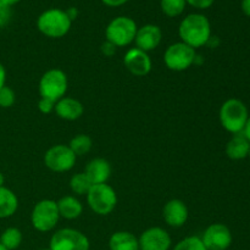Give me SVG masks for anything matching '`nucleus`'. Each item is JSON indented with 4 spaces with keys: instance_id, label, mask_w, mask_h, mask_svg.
<instances>
[{
    "instance_id": "f257e3e1",
    "label": "nucleus",
    "mask_w": 250,
    "mask_h": 250,
    "mask_svg": "<svg viewBox=\"0 0 250 250\" xmlns=\"http://www.w3.org/2000/svg\"><path fill=\"white\" fill-rule=\"evenodd\" d=\"M178 34L182 42L193 49L207 45L211 38V24L207 16L190 14L186 16L178 27Z\"/></svg>"
},
{
    "instance_id": "f03ea898",
    "label": "nucleus",
    "mask_w": 250,
    "mask_h": 250,
    "mask_svg": "<svg viewBox=\"0 0 250 250\" xmlns=\"http://www.w3.org/2000/svg\"><path fill=\"white\" fill-rule=\"evenodd\" d=\"M220 122L227 132L242 133L249 119L248 107L242 100L232 98L226 100L220 109Z\"/></svg>"
},
{
    "instance_id": "7ed1b4c3",
    "label": "nucleus",
    "mask_w": 250,
    "mask_h": 250,
    "mask_svg": "<svg viewBox=\"0 0 250 250\" xmlns=\"http://www.w3.org/2000/svg\"><path fill=\"white\" fill-rule=\"evenodd\" d=\"M72 21L68 19L66 11L61 9H49L42 12L37 20V27L45 37L62 38L68 33Z\"/></svg>"
},
{
    "instance_id": "20e7f679",
    "label": "nucleus",
    "mask_w": 250,
    "mask_h": 250,
    "mask_svg": "<svg viewBox=\"0 0 250 250\" xmlns=\"http://www.w3.org/2000/svg\"><path fill=\"white\" fill-rule=\"evenodd\" d=\"M87 202L93 212L102 216L111 214L117 204V194L111 186L93 185L87 194Z\"/></svg>"
},
{
    "instance_id": "39448f33",
    "label": "nucleus",
    "mask_w": 250,
    "mask_h": 250,
    "mask_svg": "<svg viewBox=\"0 0 250 250\" xmlns=\"http://www.w3.org/2000/svg\"><path fill=\"white\" fill-rule=\"evenodd\" d=\"M138 28L131 17L119 16L115 17L105 29L106 41L114 44L116 48L127 46L134 42Z\"/></svg>"
},
{
    "instance_id": "423d86ee",
    "label": "nucleus",
    "mask_w": 250,
    "mask_h": 250,
    "mask_svg": "<svg viewBox=\"0 0 250 250\" xmlns=\"http://www.w3.org/2000/svg\"><path fill=\"white\" fill-rule=\"evenodd\" d=\"M67 87L68 81L66 73L59 68H51L46 71L39 81V94L42 98L56 103L65 97Z\"/></svg>"
},
{
    "instance_id": "0eeeda50",
    "label": "nucleus",
    "mask_w": 250,
    "mask_h": 250,
    "mask_svg": "<svg viewBox=\"0 0 250 250\" xmlns=\"http://www.w3.org/2000/svg\"><path fill=\"white\" fill-rule=\"evenodd\" d=\"M60 214L55 200L44 199L37 203L32 210V226L39 232H49L58 225Z\"/></svg>"
},
{
    "instance_id": "6e6552de",
    "label": "nucleus",
    "mask_w": 250,
    "mask_h": 250,
    "mask_svg": "<svg viewBox=\"0 0 250 250\" xmlns=\"http://www.w3.org/2000/svg\"><path fill=\"white\" fill-rule=\"evenodd\" d=\"M197 53L195 49L192 46L187 45L183 42H178V43L171 44L167 49H166L165 54H164V61L167 68L172 71H186L194 65L197 61Z\"/></svg>"
},
{
    "instance_id": "1a4fd4ad",
    "label": "nucleus",
    "mask_w": 250,
    "mask_h": 250,
    "mask_svg": "<svg viewBox=\"0 0 250 250\" xmlns=\"http://www.w3.org/2000/svg\"><path fill=\"white\" fill-rule=\"evenodd\" d=\"M89 239L75 229H61L51 236L50 250H89Z\"/></svg>"
},
{
    "instance_id": "9d476101",
    "label": "nucleus",
    "mask_w": 250,
    "mask_h": 250,
    "mask_svg": "<svg viewBox=\"0 0 250 250\" xmlns=\"http://www.w3.org/2000/svg\"><path fill=\"white\" fill-rule=\"evenodd\" d=\"M76 158L70 146L65 144L53 146L46 150L44 155V164L49 170L54 172H66L75 166Z\"/></svg>"
},
{
    "instance_id": "9b49d317",
    "label": "nucleus",
    "mask_w": 250,
    "mask_h": 250,
    "mask_svg": "<svg viewBox=\"0 0 250 250\" xmlns=\"http://www.w3.org/2000/svg\"><path fill=\"white\" fill-rule=\"evenodd\" d=\"M208 250H227L232 244L231 229L224 224H212L200 237Z\"/></svg>"
},
{
    "instance_id": "f8f14e48",
    "label": "nucleus",
    "mask_w": 250,
    "mask_h": 250,
    "mask_svg": "<svg viewBox=\"0 0 250 250\" xmlns=\"http://www.w3.org/2000/svg\"><path fill=\"white\" fill-rule=\"evenodd\" d=\"M139 250H168L171 248V237L161 227H150L138 238Z\"/></svg>"
},
{
    "instance_id": "ddd939ff",
    "label": "nucleus",
    "mask_w": 250,
    "mask_h": 250,
    "mask_svg": "<svg viewBox=\"0 0 250 250\" xmlns=\"http://www.w3.org/2000/svg\"><path fill=\"white\" fill-rule=\"evenodd\" d=\"M125 67L137 77L146 76L151 71V59L148 53L138 48L129 49L124 58Z\"/></svg>"
},
{
    "instance_id": "4468645a",
    "label": "nucleus",
    "mask_w": 250,
    "mask_h": 250,
    "mask_svg": "<svg viewBox=\"0 0 250 250\" xmlns=\"http://www.w3.org/2000/svg\"><path fill=\"white\" fill-rule=\"evenodd\" d=\"M161 38H163V32L160 27L156 24H146L138 28L134 42L137 48L148 53L158 48Z\"/></svg>"
},
{
    "instance_id": "2eb2a0df",
    "label": "nucleus",
    "mask_w": 250,
    "mask_h": 250,
    "mask_svg": "<svg viewBox=\"0 0 250 250\" xmlns=\"http://www.w3.org/2000/svg\"><path fill=\"white\" fill-rule=\"evenodd\" d=\"M163 217L171 227H182L188 220V208L182 200L171 199L163 209Z\"/></svg>"
},
{
    "instance_id": "dca6fc26",
    "label": "nucleus",
    "mask_w": 250,
    "mask_h": 250,
    "mask_svg": "<svg viewBox=\"0 0 250 250\" xmlns=\"http://www.w3.org/2000/svg\"><path fill=\"white\" fill-rule=\"evenodd\" d=\"M84 173L92 185H103L106 183L111 176V165L107 160L103 158L93 159L85 166Z\"/></svg>"
},
{
    "instance_id": "f3484780",
    "label": "nucleus",
    "mask_w": 250,
    "mask_h": 250,
    "mask_svg": "<svg viewBox=\"0 0 250 250\" xmlns=\"http://www.w3.org/2000/svg\"><path fill=\"white\" fill-rule=\"evenodd\" d=\"M54 111L60 119L66 120V121H76L83 115L84 107L80 100L75 98L63 97L62 99L56 102Z\"/></svg>"
},
{
    "instance_id": "a211bd4d",
    "label": "nucleus",
    "mask_w": 250,
    "mask_h": 250,
    "mask_svg": "<svg viewBox=\"0 0 250 250\" xmlns=\"http://www.w3.org/2000/svg\"><path fill=\"white\" fill-rule=\"evenodd\" d=\"M250 149V142L242 133L233 134L226 146V155L232 160H243L248 156Z\"/></svg>"
},
{
    "instance_id": "6ab92c4d",
    "label": "nucleus",
    "mask_w": 250,
    "mask_h": 250,
    "mask_svg": "<svg viewBox=\"0 0 250 250\" xmlns=\"http://www.w3.org/2000/svg\"><path fill=\"white\" fill-rule=\"evenodd\" d=\"M110 250H139L138 238L128 231H119L109 239Z\"/></svg>"
},
{
    "instance_id": "aec40b11",
    "label": "nucleus",
    "mask_w": 250,
    "mask_h": 250,
    "mask_svg": "<svg viewBox=\"0 0 250 250\" xmlns=\"http://www.w3.org/2000/svg\"><path fill=\"white\" fill-rule=\"evenodd\" d=\"M59 209L60 217L66 220H75L81 216L83 211V207L80 200L72 195H66L61 198L59 202H56Z\"/></svg>"
},
{
    "instance_id": "412c9836",
    "label": "nucleus",
    "mask_w": 250,
    "mask_h": 250,
    "mask_svg": "<svg viewBox=\"0 0 250 250\" xmlns=\"http://www.w3.org/2000/svg\"><path fill=\"white\" fill-rule=\"evenodd\" d=\"M19 208V199L11 189L0 187V219H7L15 215Z\"/></svg>"
},
{
    "instance_id": "4be33fe9",
    "label": "nucleus",
    "mask_w": 250,
    "mask_h": 250,
    "mask_svg": "<svg viewBox=\"0 0 250 250\" xmlns=\"http://www.w3.org/2000/svg\"><path fill=\"white\" fill-rule=\"evenodd\" d=\"M0 243L7 250H15L22 243V233L16 227H9L0 236Z\"/></svg>"
},
{
    "instance_id": "5701e85b",
    "label": "nucleus",
    "mask_w": 250,
    "mask_h": 250,
    "mask_svg": "<svg viewBox=\"0 0 250 250\" xmlns=\"http://www.w3.org/2000/svg\"><path fill=\"white\" fill-rule=\"evenodd\" d=\"M92 146V138L87 136V134H77V136H75L71 139L70 144H68V146H70V149L73 151L76 156H81L89 153Z\"/></svg>"
},
{
    "instance_id": "b1692460",
    "label": "nucleus",
    "mask_w": 250,
    "mask_h": 250,
    "mask_svg": "<svg viewBox=\"0 0 250 250\" xmlns=\"http://www.w3.org/2000/svg\"><path fill=\"white\" fill-rule=\"evenodd\" d=\"M92 186V182H90L89 178L87 177L84 172L76 173L70 180L71 190L77 195H87Z\"/></svg>"
},
{
    "instance_id": "393cba45",
    "label": "nucleus",
    "mask_w": 250,
    "mask_h": 250,
    "mask_svg": "<svg viewBox=\"0 0 250 250\" xmlns=\"http://www.w3.org/2000/svg\"><path fill=\"white\" fill-rule=\"evenodd\" d=\"M161 10L168 17L180 16L186 9V0H161Z\"/></svg>"
},
{
    "instance_id": "a878e982",
    "label": "nucleus",
    "mask_w": 250,
    "mask_h": 250,
    "mask_svg": "<svg viewBox=\"0 0 250 250\" xmlns=\"http://www.w3.org/2000/svg\"><path fill=\"white\" fill-rule=\"evenodd\" d=\"M173 250H208L203 243L202 238L198 236H189L183 238L175 246Z\"/></svg>"
},
{
    "instance_id": "bb28decb",
    "label": "nucleus",
    "mask_w": 250,
    "mask_h": 250,
    "mask_svg": "<svg viewBox=\"0 0 250 250\" xmlns=\"http://www.w3.org/2000/svg\"><path fill=\"white\" fill-rule=\"evenodd\" d=\"M15 92L7 85H4L2 88H0V107L2 109H7V107H11L15 104Z\"/></svg>"
},
{
    "instance_id": "cd10ccee",
    "label": "nucleus",
    "mask_w": 250,
    "mask_h": 250,
    "mask_svg": "<svg viewBox=\"0 0 250 250\" xmlns=\"http://www.w3.org/2000/svg\"><path fill=\"white\" fill-rule=\"evenodd\" d=\"M11 15V6H9V5H6L0 0V27H4L5 24L9 23Z\"/></svg>"
},
{
    "instance_id": "c85d7f7f",
    "label": "nucleus",
    "mask_w": 250,
    "mask_h": 250,
    "mask_svg": "<svg viewBox=\"0 0 250 250\" xmlns=\"http://www.w3.org/2000/svg\"><path fill=\"white\" fill-rule=\"evenodd\" d=\"M55 102L50 99H46V98H41L38 103V109L42 114H50L51 111H54L55 109Z\"/></svg>"
},
{
    "instance_id": "c756f323",
    "label": "nucleus",
    "mask_w": 250,
    "mask_h": 250,
    "mask_svg": "<svg viewBox=\"0 0 250 250\" xmlns=\"http://www.w3.org/2000/svg\"><path fill=\"white\" fill-rule=\"evenodd\" d=\"M214 1L215 0H186L187 4L193 7H197V9H208L214 4Z\"/></svg>"
},
{
    "instance_id": "7c9ffc66",
    "label": "nucleus",
    "mask_w": 250,
    "mask_h": 250,
    "mask_svg": "<svg viewBox=\"0 0 250 250\" xmlns=\"http://www.w3.org/2000/svg\"><path fill=\"white\" fill-rule=\"evenodd\" d=\"M100 50H102V53L104 54L105 56H107V58H111V56L116 53V46H115L112 43H110V42L106 41L102 44V46H100Z\"/></svg>"
},
{
    "instance_id": "2f4dec72",
    "label": "nucleus",
    "mask_w": 250,
    "mask_h": 250,
    "mask_svg": "<svg viewBox=\"0 0 250 250\" xmlns=\"http://www.w3.org/2000/svg\"><path fill=\"white\" fill-rule=\"evenodd\" d=\"M105 5L107 6H111V7H117V6H121V5L126 4L128 0H102Z\"/></svg>"
},
{
    "instance_id": "473e14b6",
    "label": "nucleus",
    "mask_w": 250,
    "mask_h": 250,
    "mask_svg": "<svg viewBox=\"0 0 250 250\" xmlns=\"http://www.w3.org/2000/svg\"><path fill=\"white\" fill-rule=\"evenodd\" d=\"M6 82V70H5L4 65L0 62V88H2Z\"/></svg>"
},
{
    "instance_id": "72a5a7b5",
    "label": "nucleus",
    "mask_w": 250,
    "mask_h": 250,
    "mask_svg": "<svg viewBox=\"0 0 250 250\" xmlns=\"http://www.w3.org/2000/svg\"><path fill=\"white\" fill-rule=\"evenodd\" d=\"M66 14H67L68 19H70L71 21H73V20L77 19V16H78V10L76 9V7H70V9L66 10Z\"/></svg>"
},
{
    "instance_id": "f704fd0d",
    "label": "nucleus",
    "mask_w": 250,
    "mask_h": 250,
    "mask_svg": "<svg viewBox=\"0 0 250 250\" xmlns=\"http://www.w3.org/2000/svg\"><path fill=\"white\" fill-rule=\"evenodd\" d=\"M242 10L247 16L250 17V0H243L242 1Z\"/></svg>"
},
{
    "instance_id": "c9c22d12",
    "label": "nucleus",
    "mask_w": 250,
    "mask_h": 250,
    "mask_svg": "<svg viewBox=\"0 0 250 250\" xmlns=\"http://www.w3.org/2000/svg\"><path fill=\"white\" fill-rule=\"evenodd\" d=\"M243 134L247 137V139H248V141L250 142V115H249L248 121H247L246 127H244V129H243Z\"/></svg>"
},
{
    "instance_id": "e433bc0d",
    "label": "nucleus",
    "mask_w": 250,
    "mask_h": 250,
    "mask_svg": "<svg viewBox=\"0 0 250 250\" xmlns=\"http://www.w3.org/2000/svg\"><path fill=\"white\" fill-rule=\"evenodd\" d=\"M2 2H5L6 5H9V6H12V5L17 4V2L20 1V0H1Z\"/></svg>"
},
{
    "instance_id": "4c0bfd02",
    "label": "nucleus",
    "mask_w": 250,
    "mask_h": 250,
    "mask_svg": "<svg viewBox=\"0 0 250 250\" xmlns=\"http://www.w3.org/2000/svg\"><path fill=\"white\" fill-rule=\"evenodd\" d=\"M4 182H5L4 175H2V173L0 172V187H4Z\"/></svg>"
},
{
    "instance_id": "58836bf2",
    "label": "nucleus",
    "mask_w": 250,
    "mask_h": 250,
    "mask_svg": "<svg viewBox=\"0 0 250 250\" xmlns=\"http://www.w3.org/2000/svg\"><path fill=\"white\" fill-rule=\"evenodd\" d=\"M0 250H7L6 248H5V247L4 246H2V244L1 243H0Z\"/></svg>"
},
{
    "instance_id": "ea45409f",
    "label": "nucleus",
    "mask_w": 250,
    "mask_h": 250,
    "mask_svg": "<svg viewBox=\"0 0 250 250\" xmlns=\"http://www.w3.org/2000/svg\"><path fill=\"white\" fill-rule=\"evenodd\" d=\"M248 156H249V159H250V149H249V154H248Z\"/></svg>"
},
{
    "instance_id": "a19ab883",
    "label": "nucleus",
    "mask_w": 250,
    "mask_h": 250,
    "mask_svg": "<svg viewBox=\"0 0 250 250\" xmlns=\"http://www.w3.org/2000/svg\"><path fill=\"white\" fill-rule=\"evenodd\" d=\"M41 250H50V249H49V248H48V249H41Z\"/></svg>"
}]
</instances>
